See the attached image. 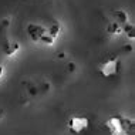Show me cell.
Here are the masks:
<instances>
[{
  "instance_id": "cell-9",
  "label": "cell",
  "mask_w": 135,
  "mask_h": 135,
  "mask_svg": "<svg viewBox=\"0 0 135 135\" xmlns=\"http://www.w3.org/2000/svg\"><path fill=\"white\" fill-rule=\"evenodd\" d=\"M3 74H4V67H3L2 64H0V77H2Z\"/></svg>"
},
{
  "instance_id": "cell-5",
  "label": "cell",
  "mask_w": 135,
  "mask_h": 135,
  "mask_svg": "<svg viewBox=\"0 0 135 135\" xmlns=\"http://www.w3.org/2000/svg\"><path fill=\"white\" fill-rule=\"evenodd\" d=\"M24 85H26L27 95L36 97L37 94H40V91H38V81H26V83H24Z\"/></svg>"
},
{
  "instance_id": "cell-2",
  "label": "cell",
  "mask_w": 135,
  "mask_h": 135,
  "mask_svg": "<svg viewBox=\"0 0 135 135\" xmlns=\"http://www.w3.org/2000/svg\"><path fill=\"white\" fill-rule=\"evenodd\" d=\"M131 121L128 118H122V117H111L107 121V128L111 135H129Z\"/></svg>"
},
{
  "instance_id": "cell-1",
  "label": "cell",
  "mask_w": 135,
  "mask_h": 135,
  "mask_svg": "<svg viewBox=\"0 0 135 135\" xmlns=\"http://www.w3.org/2000/svg\"><path fill=\"white\" fill-rule=\"evenodd\" d=\"M26 31H27L28 37L36 43H43V44H53L54 43V37L50 36L47 27L41 26V24L30 23L26 27Z\"/></svg>"
},
{
  "instance_id": "cell-8",
  "label": "cell",
  "mask_w": 135,
  "mask_h": 135,
  "mask_svg": "<svg viewBox=\"0 0 135 135\" xmlns=\"http://www.w3.org/2000/svg\"><path fill=\"white\" fill-rule=\"evenodd\" d=\"M67 70L70 71V73H74V71H75V63H68Z\"/></svg>"
},
{
  "instance_id": "cell-7",
  "label": "cell",
  "mask_w": 135,
  "mask_h": 135,
  "mask_svg": "<svg viewBox=\"0 0 135 135\" xmlns=\"http://www.w3.org/2000/svg\"><path fill=\"white\" fill-rule=\"evenodd\" d=\"M107 31L109 33V34H117V33H119V31H121V27H119V24H118V23L112 21V23L108 26Z\"/></svg>"
},
{
  "instance_id": "cell-4",
  "label": "cell",
  "mask_w": 135,
  "mask_h": 135,
  "mask_svg": "<svg viewBox=\"0 0 135 135\" xmlns=\"http://www.w3.org/2000/svg\"><path fill=\"white\" fill-rule=\"evenodd\" d=\"M118 71H119V60L117 57L107 58V60L100 65V73L105 78L114 77V75L118 74Z\"/></svg>"
},
{
  "instance_id": "cell-6",
  "label": "cell",
  "mask_w": 135,
  "mask_h": 135,
  "mask_svg": "<svg viewBox=\"0 0 135 135\" xmlns=\"http://www.w3.org/2000/svg\"><path fill=\"white\" fill-rule=\"evenodd\" d=\"M112 16H114V21L118 23L119 26H124L125 23H128V16H127V13L122 12V10H117V12L112 13Z\"/></svg>"
},
{
  "instance_id": "cell-10",
  "label": "cell",
  "mask_w": 135,
  "mask_h": 135,
  "mask_svg": "<svg viewBox=\"0 0 135 135\" xmlns=\"http://www.w3.org/2000/svg\"><path fill=\"white\" fill-rule=\"evenodd\" d=\"M3 117H4V111H3V109H0V118H3Z\"/></svg>"
},
{
  "instance_id": "cell-3",
  "label": "cell",
  "mask_w": 135,
  "mask_h": 135,
  "mask_svg": "<svg viewBox=\"0 0 135 135\" xmlns=\"http://www.w3.org/2000/svg\"><path fill=\"white\" fill-rule=\"evenodd\" d=\"M90 127V119L84 115H74L68 121V131L73 135H80L85 132Z\"/></svg>"
}]
</instances>
